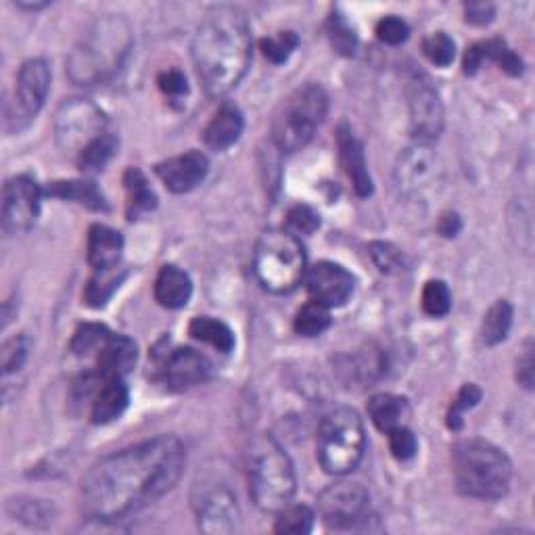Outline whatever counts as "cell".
<instances>
[{
  "mask_svg": "<svg viewBox=\"0 0 535 535\" xmlns=\"http://www.w3.org/2000/svg\"><path fill=\"white\" fill-rule=\"evenodd\" d=\"M337 145H339L341 166H343L347 178L352 180L356 193L360 197L372 195V178L368 174L364 147H362V143L356 138V134L352 132V128L347 126V124H341L339 126Z\"/></svg>",
  "mask_w": 535,
  "mask_h": 535,
  "instance_id": "d6986e66",
  "label": "cell"
},
{
  "mask_svg": "<svg viewBox=\"0 0 535 535\" xmlns=\"http://www.w3.org/2000/svg\"><path fill=\"white\" fill-rule=\"evenodd\" d=\"M245 128L243 113L237 105L224 103L203 130V141L212 151H226L235 145Z\"/></svg>",
  "mask_w": 535,
  "mask_h": 535,
  "instance_id": "7402d4cb",
  "label": "cell"
},
{
  "mask_svg": "<svg viewBox=\"0 0 535 535\" xmlns=\"http://www.w3.org/2000/svg\"><path fill=\"white\" fill-rule=\"evenodd\" d=\"M423 55L437 67H448L454 61L456 44L446 32H435L423 40Z\"/></svg>",
  "mask_w": 535,
  "mask_h": 535,
  "instance_id": "8d00e7d4",
  "label": "cell"
},
{
  "mask_svg": "<svg viewBox=\"0 0 535 535\" xmlns=\"http://www.w3.org/2000/svg\"><path fill=\"white\" fill-rule=\"evenodd\" d=\"M193 510L205 533H232L239 523V504L235 492L220 479H203L193 487Z\"/></svg>",
  "mask_w": 535,
  "mask_h": 535,
  "instance_id": "7c38bea8",
  "label": "cell"
},
{
  "mask_svg": "<svg viewBox=\"0 0 535 535\" xmlns=\"http://www.w3.org/2000/svg\"><path fill=\"white\" fill-rule=\"evenodd\" d=\"M120 283H122V278L113 276V270L99 272V276L92 278V281L86 287V293H84L86 304L90 308H101V306H105V301L113 295L115 289L120 287Z\"/></svg>",
  "mask_w": 535,
  "mask_h": 535,
  "instance_id": "f35d334b",
  "label": "cell"
},
{
  "mask_svg": "<svg viewBox=\"0 0 535 535\" xmlns=\"http://www.w3.org/2000/svg\"><path fill=\"white\" fill-rule=\"evenodd\" d=\"M452 308V295L444 281H429L423 289V310L431 318H444Z\"/></svg>",
  "mask_w": 535,
  "mask_h": 535,
  "instance_id": "d590c367",
  "label": "cell"
},
{
  "mask_svg": "<svg viewBox=\"0 0 535 535\" xmlns=\"http://www.w3.org/2000/svg\"><path fill=\"white\" fill-rule=\"evenodd\" d=\"M157 84H159V90L164 92L166 97H172V99L184 97L186 92H189V84H186L184 74L178 72V69H168V72H161L157 78Z\"/></svg>",
  "mask_w": 535,
  "mask_h": 535,
  "instance_id": "f6af8a7d",
  "label": "cell"
},
{
  "mask_svg": "<svg viewBox=\"0 0 535 535\" xmlns=\"http://www.w3.org/2000/svg\"><path fill=\"white\" fill-rule=\"evenodd\" d=\"M329 97L318 84H306L281 103L272 120V143L281 153L304 149L327 118Z\"/></svg>",
  "mask_w": 535,
  "mask_h": 535,
  "instance_id": "8992f818",
  "label": "cell"
},
{
  "mask_svg": "<svg viewBox=\"0 0 535 535\" xmlns=\"http://www.w3.org/2000/svg\"><path fill=\"white\" fill-rule=\"evenodd\" d=\"M28 354H30V341L26 335H15L13 339H7L3 345V352H0L5 377H9L11 372H17L23 364H26Z\"/></svg>",
  "mask_w": 535,
  "mask_h": 535,
  "instance_id": "ab89813d",
  "label": "cell"
},
{
  "mask_svg": "<svg viewBox=\"0 0 535 535\" xmlns=\"http://www.w3.org/2000/svg\"><path fill=\"white\" fill-rule=\"evenodd\" d=\"M107 134L105 113L86 99L65 101L55 115V136L63 153L74 155L76 159Z\"/></svg>",
  "mask_w": 535,
  "mask_h": 535,
  "instance_id": "30bf717a",
  "label": "cell"
},
{
  "mask_svg": "<svg viewBox=\"0 0 535 535\" xmlns=\"http://www.w3.org/2000/svg\"><path fill=\"white\" fill-rule=\"evenodd\" d=\"M51 90V67L44 59H30L21 65L13 97L5 105L9 132L26 130L44 107Z\"/></svg>",
  "mask_w": 535,
  "mask_h": 535,
  "instance_id": "9c48e42d",
  "label": "cell"
},
{
  "mask_svg": "<svg viewBox=\"0 0 535 535\" xmlns=\"http://www.w3.org/2000/svg\"><path fill=\"white\" fill-rule=\"evenodd\" d=\"M370 258L383 274H402L408 268L406 255L391 243H370Z\"/></svg>",
  "mask_w": 535,
  "mask_h": 535,
  "instance_id": "e575fe53",
  "label": "cell"
},
{
  "mask_svg": "<svg viewBox=\"0 0 535 535\" xmlns=\"http://www.w3.org/2000/svg\"><path fill=\"white\" fill-rule=\"evenodd\" d=\"M189 335L195 341L212 345L216 352L230 354L235 350V333L230 331L226 322L212 316H197L189 324Z\"/></svg>",
  "mask_w": 535,
  "mask_h": 535,
  "instance_id": "83f0119b",
  "label": "cell"
},
{
  "mask_svg": "<svg viewBox=\"0 0 535 535\" xmlns=\"http://www.w3.org/2000/svg\"><path fill=\"white\" fill-rule=\"evenodd\" d=\"M251 30L245 15L235 7L209 11L193 38L197 78L209 97H224L237 88L251 65Z\"/></svg>",
  "mask_w": 535,
  "mask_h": 535,
  "instance_id": "7a4b0ae2",
  "label": "cell"
},
{
  "mask_svg": "<svg viewBox=\"0 0 535 535\" xmlns=\"http://www.w3.org/2000/svg\"><path fill=\"white\" fill-rule=\"evenodd\" d=\"M109 335H111V331L105 327V324L86 322V324H82V327H78V331L74 333L72 352L80 358L97 356L101 352V347L105 345V341L109 339Z\"/></svg>",
  "mask_w": 535,
  "mask_h": 535,
  "instance_id": "d6a6232c",
  "label": "cell"
},
{
  "mask_svg": "<svg viewBox=\"0 0 535 535\" xmlns=\"http://www.w3.org/2000/svg\"><path fill=\"white\" fill-rule=\"evenodd\" d=\"M327 36L333 49L343 55V57H352L358 49V36L354 28L347 23V19L341 13H333L327 21Z\"/></svg>",
  "mask_w": 535,
  "mask_h": 535,
  "instance_id": "836d02e7",
  "label": "cell"
},
{
  "mask_svg": "<svg viewBox=\"0 0 535 535\" xmlns=\"http://www.w3.org/2000/svg\"><path fill=\"white\" fill-rule=\"evenodd\" d=\"M479 400H481V389H479L477 385H473V383L464 385V387L458 391L456 400L452 402V408H450V412H448V427H450L452 431L462 429V414L467 412L469 408L477 406Z\"/></svg>",
  "mask_w": 535,
  "mask_h": 535,
  "instance_id": "60d3db41",
  "label": "cell"
},
{
  "mask_svg": "<svg viewBox=\"0 0 535 535\" xmlns=\"http://www.w3.org/2000/svg\"><path fill=\"white\" fill-rule=\"evenodd\" d=\"M299 46V38L295 32H278L276 36L264 38L260 42V49L264 53V57L272 63H285L293 51Z\"/></svg>",
  "mask_w": 535,
  "mask_h": 535,
  "instance_id": "74e56055",
  "label": "cell"
},
{
  "mask_svg": "<svg viewBox=\"0 0 535 535\" xmlns=\"http://www.w3.org/2000/svg\"><path fill=\"white\" fill-rule=\"evenodd\" d=\"M377 36L381 42L391 44V46H398L402 42L408 40L410 36V26L408 23L398 17V15H387L377 23Z\"/></svg>",
  "mask_w": 535,
  "mask_h": 535,
  "instance_id": "ee69618b",
  "label": "cell"
},
{
  "mask_svg": "<svg viewBox=\"0 0 535 535\" xmlns=\"http://www.w3.org/2000/svg\"><path fill=\"white\" fill-rule=\"evenodd\" d=\"M21 9H30V11H36V9H44L49 3H17Z\"/></svg>",
  "mask_w": 535,
  "mask_h": 535,
  "instance_id": "f907efd6",
  "label": "cell"
},
{
  "mask_svg": "<svg viewBox=\"0 0 535 535\" xmlns=\"http://www.w3.org/2000/svg\"><path fill=\"white\" fill-rule=\"evenodd\" d=\"M464 15H467V21L473 23V26H487L496 17V7L490 3H471L464 7Z\"/></svg>",
  "mask_w": 535,
  "mask_h": 535,
  "instance_id": "7dc6e473",
  "label": "cell"
},
{
  "mask_svg": "<svg viewBox=\"0 0 535 535\" xmlns=\"http://www.w3.org/2000/svg\"><path fill=\"white\" fill-rule=\"evenodd\" d=\"M364 450V423L354 408L339 406L322 418L318 429V460L329 475L343 477L356 471Z\"/></svg>",
  "mask_w": 535,
  "mask_h": 535,
  "instance_id": "ba28073f",
  "label": "cell"
},
{
  "mask_svg": "<svg viewBox=\"0 0 535 535\" xmlns=\"http://www.w3.org/2000/svg\"><path fill=\"white\" fill-rule=\"evenodd\" d=\"M249 494L264 513H278L291 504L297 479L293 462L270 435H255L247 450Z\"/></svg>",
  "mask_w": 535,
  "mask_h": 535,
  "instance_id": "5b68a950",
  "label": "cell"
},
{
  "mask_svg": "<svg viewBox=\"0 0 535 535\" xmlns=\"http://www.w3.org/2000/svg\"><path fill=\"white\" fill-rule=\"evenodd\" d=\"M437 228H439L441 235L448 237V239H452V237H456L458 232H460L462 222H460L458 214H454V212H446L444 216L439 218V226H437Z\"/></svg>",
  "mask_w": 535,
  "mask_h": 535,
  "instance_id": "681fc988",
  "label": "cell"
},
{
  "mask_svg": "<svg viewBox=\"0 0 535 535\" xmlns=\"http://www.w3.org/2000/svg\"><path fill=\"white\" fill-rule=\"evenodd\" d=\"M278 519L274 525L276 533L285 535H306L314 527V510L304 504H287L285 508L278 510Z\"/></svg>",
  "mask_w": 535,
  "mask_h": 535,
  "instance_id": "4dcf8cb0",
  "label": "cell"
},
{
  "mask_svg": "<svg viewBox=\"0 0 535 535\" xmlns=\"http://www.w3.org/2000/svg\"><path fill=\"white\" fill-rule=\"evenodd\" d=\"M44 195H51L57 199L74 201L80 203L88 209H95V212H107V201L103 193L97 189L95 182L88 180H61V182H51L44 189Z\"/></svg>",
  "mask_w": 535,
  "mask_h": 535,
  "instance_id": "484cf974",
  "label": "cell"
},
{
  "mask_svg": "<svg viewBox=\"0 0 535 535\" xmlns=\"http://www.w3.org/2000/svg\"><path fill=\"white\" fill-rule=\"evenodd\" d=\"M387 435H389V450H391L395 460L406 462V460L414 458L418 441H416V435L406 425L389 431Z\"/></svg>",
  "mask_w": 535,
  "mask_h": 535,
  "instance_id": "b9f144b4",
  "label": "cell"
},
{
  "mask_svg": "<svg viewBox=\"0 0 535 535\" xmlns=\"http://www.w3.org/2000/svg\"><path fill=\"white\" fill-rule=\"evenodd\" d=\"M134 36L128 19L103 15L86 30L67 57V76L80 86H97L115 78L132 51Z\"/></svg>",
  "mask_w": 535,
  "mask_h": 535,
  "instance_id": "3957f363",
  "label": "cell"
},
{
  "mask_svg": "<svg viewBox=\"0 0 535 535\" xmlns=\"http://www.w3.org/2000/svg\"><path fill=\"white\" fill-rule=\"evenodd\" d=\"M368 416L375 427L383 433H389L406 425V418L410 416V406L400 395L393 393H377L368 402Z\"/></svg>",
  "mask_w": 535,
  "mask_h": 535,
  "instance_id": "d4e9b609",
  "label": "cell"
},
{
  "mask_svg": "<svg viewBox=\"0 0 535 535\" xmlns=\"http://www.w3.org/2000/svg\"><path fill=\"white\" fill-rule=\"evenodd\" d=\"M306 285L314 301L327 308H339L354 293V276L335 262H318L306 272Z\"/></svg>",
  "mask_w": 535,
  "mask_h": 535,
  "instance_id": "2e32d148",
  "label": "cell"
},
{
  "mask_svg": "<svg viewBox=\"0 0 535 535\" xmlns=\"http://www.w3.org/2000/svg\"><path fill=\"white\" fill-rule=\"evenodd\" d=\"M9 508H15V517L21 521H30L34 523L36 519H49V506L40 500H15L9 504Z\"/></svg>",
  "mask_w": 535,
  "mask_h": 535,
  "instance_id": "bcb514c9",
  "label": "cell"
},
{
  "mask_svg": "<svg viewBox=\"0 0 535 535\" xmlns=\"http://www.w3.org/2000/svg\"><path fill=\"white\" fill-rule=\"evenodd\" d=\"M184 462V446L174 435H157L105 456L82 479V513L95 521L130 517L174 490Z\"/></svg>",
  "mask_w": 535,
  "mask_h": 535,
  "instance_id": "6da1fadb",
  "label": "cell"
},
{
  "mask_svg": "<svg viewBox=\"0 0 535 535\" xmlns=\"http://www.w3.org/2000/svg\"><path fill=\"white\" fill-rule=\"evenodd\" d=\"M72 402L76 406H88L90 423L107 425L124 414L130 391L124 377H107L95 368L74 383Z\"/></svg>",
  "mask_w": 535,
  "mask_h": 535,
  "instance_id": "8fae6325",
  "label": "cell"
},
{
  "mask_svg": "<svg viewBox=\"0 0 535 535\" xmlns=\"http://www.w3.org/2000/svg\"><path fill=\"white\" fill-rule=\"evenodd\" d=\"M44 191L32 176L9 178L3 189V228L7 235L28 232L38 216Z\"/></svg>",
  "mask_w": 535,
  "mask_h": 535,
  "instance_id": "9a60e30c",
  "label": "cell"
},
{
  "mask_svg": "<svg viewBox=\"0 0 535 535\" xmlns=\"http://www.w3.org/2000/svg\"><path fill=\"white\" fill-rule=\"evenodd\" d=\"M207 172L209 159L201 151H186L155 166V174L159 176V180L166 184L168 191L176 195H184L197 189L207 178Z\"/></svg>",
  "mask_w": 535,
  "mask_h": 535,
  "instance_id": "ac0fdd59",
  "label": "cell"
},
{
  "mask_svg": "<svg viewBox=\"0 0 535 535\" xmlns=\"http://www.w3.org/2000/svg\"><path fill=\"white\" fill-rule=\"evenodd\" d=\"M318 513L329 527L354 529L370 513V496L360 483L337 481L318 496Z\"/></svg>",
  "mask_w": 535,
  "mask_h": 535,
  "instance_id": "4fadbf2b",
  "label": "cell"
},
{
  "mask_svg": "<svg viewBox=\"0 0 535 535\" xmlns=\"http://www.w3.org/2000/svg\"><path fill=\"white\" fill-rule=\"evenodd\" d=\"M253 270L270 293H289L308 272L306 249L289 230H266L253 251Z\"/></svg>",
  "mask_w": 535,
  "mask_h": 535,
  "instance_id": "52a82bcc",
  "label": "cell"
},
{
  "mask_svg": "<svg viewBox=\"0 0 535 535\" xmlns=\"http://www.w3.org/2000/svg\"><path fill=\"white\" fill-rule=\"evenodd\" d=\"M115 151H118V138L107 132L76 159V164L84 174H97L109 164V159L115 155Z\"/></svg>",
  "mask_w": 535,
  "mask_h": 535,
  "instance_id": "1f68e13d",
  "label": "cell"
},
{
  "mask_svg": "<svg viewBox=\"0 0 535 535\" xmlns=\"http://www.w3.org/2000/svg\"><path fill=\"white\" fill-rule=\"evenodd\" d=\"M97 358V370L107 377H126L134 368L138 350L136 343L126 335L111 333Z\"/></svg>",
  "mask_w": 535,
  "mask_h": 535,
  "instance_id": "603a6c76",
  "label": "cell"
},
{
  "mask_svg": "<svg viewBox=\"0 0 535 535\" xmlns=\"http://www.w3.org/2000/svg\"><path fill=\"white\" fill-rule=\"evenodd\" d=\"M155 299L159 306L168 310H180L193 295L191 276L178 266H164L155 278Z\"/></svg>",
  "mask_w": 535,
  "mask_h": 535,
  "instance_id": "cb8c5ba5",
  "label": "cell"
},
{
  "mask_svg": "<svg viewBox=\"0 0 535 535\" xmlns=\"http://www.w3.org/2000/svg\"><path fill=\"white\" fill-rule=\"evenodd\" d=\"M124 237L105 224H95L88 230V264L97 272L115 270L122 262Z\"/></svg>",
  "mask_w": 535,
  "mask_h": 535,
  "instance_id": "ffe728a7",
  "label": "cell"
},
{
  "mask_svg": "<svg viewBox=\"0 0 535 535\" xmlns=\"http://www.w3.org/2000/svg\"><path fill=\"white\" fill-rule=\"evenodd\" d=\"M452 473L458 492L477 500H500L513 481L510 458L483 439H464L452 448Z\"/></svg>",
  "mask_w": 535,
  "mask_h": 535,
  "instance_id": "277c9868",
  "label": "cell"
},
{
  "mask_svg": "<svg viewBox=\"0 0 535 535\" xmlns=\"http://www.w3.org/2000/svg\"><path fill=\"white\" fill-rule=\"evenodd\" d=\"M533 343L529 341L527 347L523 350L521 358L517 360V381L525 389H533Z\"/></svg>",
  "mask_w": 535,
  "mask_h": 535,
  "instance_id": "c3c4849f",
  "label": "cell"
},
{
  "mask_svg": "<svg viewBox=\"0 0 535 535\" xmlns=\"http://www.w3.org/2000/svg\"><path fill=\"white\" fill-rule=\"evenodd\" d=\"M408 111H410V130L418 145H433L441 130H444V103L439 92L431 86L429 78L414 74L406 88Z\"/></svg>",
  "mask_w": 535,
  "mask_h": 535,
  "instance_id": "5bb4252c",
  "label": "cell"
},
{
  "mask_svg": "<svg viewBox=\"0 0 535 535\" xmlns=\"http://www.w3.org/2000/svg\"><path fill=\"white\" fill-rule=\"evenodd\" d=\"M124 189H126V214L130 220L141 218L143 214L157 207V195L151 189V184L145 178V174L138 168L126 170Z\"/></svg>",
  "mask_w": 535,
  "mask_h": 535,
  "instance_id": "4316f807",
  "label": "cell"
},
{
  "mask_svg": "<svg viewBox=\"0 0 535 535\" xmlns=\"http://www.w3.org/2000/svg\"><path fill=\"white\" fill-rule=\"evenodd\" d=\"M485 61H496L500 69H504V72L510 76L523 74V61L519 59V55H515L508 49L504 40H487V42H477L469 46L462 59L464 74H469V76L477 74L479 67Z\"/></svg>",
  "mask_w": 535,
  "mask_h": 535,
  "instance_id": "44dd1931",
  "label": "cell"
},
{
  "mask_svg": "<svg viewBox=\"0 0 535 535\" xmlns=\"http://www.w3.org/2000/svg\"><path fill=\"white\" fill-rule=\"evenodd\" d=\"M320 226V216L308 205H295L287 216V228L293 235H312Z\"/></svg>",
  "mask_w": 535,
  "mask_h": 535,
  "instance_id": "7bdbcfd3",
  "label": "cell"
},
{
  "mask_svg": "<svg viewBox=\"0 0 535 535\" xmlns=\"http://www.w3.org/2000/svg\"><path fill=\"white\" fill-rule=\"evenodd\" d=\"M510 327H513V306H510L506 299H498L496 304L483 316L481 337H483L485 345L502 343L508 337Z\"/></svg>",
  "mask_w": 535,
  "mask_h": 535,
  "instance_id": "f1b7e54d",
  "label": "cell"
},
{
  "mask_svg": "<svg viewBox=\"0 0 535 535\" xmlns=\"http://www.w3.org/2000/svg\"><path fill=\"white\" fill-rule=\"evenodd\" d=\"M212 375V362L193 347H178L161 366V379L170 391H186L205 383Z\"/></svg>",
  "mask_w": 535,
  "mask_h": 535,
  "instance_id": "e0dca14e",
  "label": "cell"
},
{
  "mask_svg": "<svg viewBox=\"0 0 535 535\" xmlns=\"http://www.w3.org/2000/svg\"><path fill=\"white\" fill-rule=\"evenodd\" d=\"M331 327V308H327L320 301H308L295 314L293 329L301 337H318Z\"/></svg>",
  "mask_w": 535,
  "mask_h": 535,
  "instance_id": "f546056e",
  "label": "cell"
}]
</instances>
